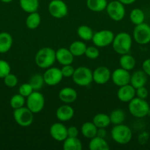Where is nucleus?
<instances>
[{"mask_svg": "<svg viewBox=\"0 0 150 150\" xmlns=\"http://www.w3.org/2000/svg\"><path fill=\"white\" fill-rule=\"evenodd\" d=\"M56 61V52L53 48L44 47L41 48L36 53L35 62L38 67L47 69L51 67Z\"/></svg>", "mask_w": 150, "mask_h": 150, "instance_id": "nucleus-1", "label": "nucleus"}, {"mask_svg": "<svg viewBox=\"0 0 150 150\" xmlns=\"http://www.w3.org/2000/svg\"><path fill=\"white\" fill-rule=\"evenodd\" d=\"M132 45V38L127 32H119L115 35L112 46L116 53L120 55L128 54Z\"/></svg>", "mask_w": 150, "mask_h": 150, "instance_id": "nucleus-2", "label": "nucleus"}, {"mask_svg": "<svg viewBox=\"0 0 150 150\" xmlns=\"http://www.w3.org/2000/svg\"><path fill=\"white\" fill-rule=\"evenodd\" d=\"M128 109L132 117L135 118H144L150 114V106L145 99L135 97L128 103Z\"/></svg>", "mask_w": 150, "mask_h": 150, "instance_id": "nucleus-3", "label": "nucleus"}, {"mask_svg": "<svg viewBox=\"0 0 150 150\" xmlns=\"http://www.w3.org/2000/svg\"><path fill=\"white\" fill-rule=\"evenodd\" d=\"M111 137L117 144H126L132 140V131L130 127L123 123L116 125L111 130Z\"/></svg>", "mask_w": 150, "mask_h": 150, "instance_id": "nucleus-4", "label": "nucleus"}, {"mask_svg": "<svg viewBox=\"0 0 150 150\" xmlns=\"http://www.w3.org/2000/svg\"><path fill=\"white\" fill-rule=\"evenodd\" d=\"M71 78L74 83L80 86H88L94 81L93 71L85 66H81L75 69Z\"/></svg>", "mask_w": 150, "mask_h": 150, "instance_id": "nucleus-5", "label": "nucleus"}, {"mask_svg": "<svg viewBox=\"0 0 150 150\" xmlns=\"http://www.w3.org/2000/svg\"><path fill=\"white\" fill-rule=\"evenodd\" d=\"M34 113L32 112L27 107H21L14 109L13 119L15 122L21 127H29L34 121Z\"/></svg>", "mask_w": 150, "mask_h": 150, "instance_id": "nucleus-6", "label": "nucleus"}, {"mask_svg": "<svg viewBox=\"0 0 150 150\" xmlns=\"http://www.w3.org/2000/svg\"><path fill=\"white\" fill-rule=\"evenodd\" d=\"M26 105L32 112L38 114L44 109L45 105V98L42 93L38 91H34L26 98Z\"/></svg>", "mask_w": 150, "mask_h": 150, "instance_id": "nucleus-7", "label": "nucleus"}, {"mask_svg": "<svg viewBox=\"0 0 150 150\" xmlns=\"http://www.w3.org/2000/svg\"><path fill=\"white\" fill-rule=\"evenodd\" d=\"M106 11L109 17L115 21H120L123 20L126 14L124 4L119 0H113L107 3Z\"/></svg>", "mask_w": 150, "mask_h": 150, "instance_id": "nucleus-8", "label": "nucleus"}, {"mask_svg": "<svg viewBox=\"0 0 150 150\" xmlns=\"http://www.w3.org/2000/svg\"><path fill=\"white\" fill-rule=\"evenodd\" d=\"M132 37L140 45H146L150 42V26L145 22L136 25L133 29Z\"/></svg>", "mask_w": 150, "mask_h": 150, "instance_id": "nucleus-9", "label": "nucleus"}, {"mask_svg": "<svg viewBox=\"0 0 150 150\" xmlns=\"http://www.w3.org/2000/svg\"><path fill=\"white\" fill-rule=\"evenodd\" d=\"M114 34L112 31L108 29H102L94 32L92 41L94 45L98 48H104L109 46L113 42L114 38Z\"/></svg>", "mask_w": 150, "mask_h": 150, "instance_id": "nucleus-10", "label": "nucleus"}, {"mask_svg": "<svg viewBox=\"0 0 150 150\" xmlns=\"http://www.w3.org/2000/svg\"><path fill=\"white\" fill-rule=\"evenodd\" d=\"M48 10L53 18L57 19L66 17L69 13L67 4L63 0H51L49 3Z\"/></svg>", "mask_w": 150, "mask_h": 150, "instance_id": "nucleus-11", "label": "nucleus"}, {"mask_svg": "<svg viewBox=\"0 0 150 150\" xmlns=\"http://www.w3.org/2000/svg\"><path fill=\"white\" fill-rule=\"evenodd\" d=\"M43 76L46 84L51 86H56L60 83L63 78L60 69L54 67L46 69V71L44 72Z\"/></svg>", "mask_w": 150, "mask_h": 150, "instance_id": "nucleus-12", "label": "nucleus"}, {"mask_svg": "<svg viewBox=\"0 0 150 150\" xmlns=\"http://www.w3.org/2000/svg\"><path fill=\"white\" fill-rule=\"evenodd\" d=\"M131 74L129 71L120 67L113 70L111 73V79L115 85L119 86H124L129 83Z\"/></svg>", "mask_w": 150, "mask_h": 150, "instance_id": "nucleus-13", "label": "nucleus"}, {"mask_svg": "<svg viewBox=\"0 0 150 150\" xmlns=\"http://www.w3.org/2000/svg\"><path fill=\"white\" fill-rule=\"evenodd\" d=\"M111 73L107 67L99 66L93 72V81L97 84H104L110 80Z\"/></svg>", "mask_w": 150, "mask_h": 150, "instance_id": "nucleus-14", "label": "nucleus"}, {"mask_svg": "<svg viewBox=\"0 0 150 150\" xmlns=\"http://www.w3.org/2000/svg\"><path fill=\"white\" fill-rule=\"evenodd\" d=\"M50 136L54 140L63 142L68 137L67 127L61 122H55L49 128Z\"/></svg>", "mask_w": 150, "mask_h": 150, "instance_id": "nucleus-15", "label": "nucleus"}, {"mask_svg": "<svg viewBox=\"0 0 150 150\" xmlns=\"http://www.w3.org/2000/svg\"><path fill=\"white\" fill-rule=\"evenodd\" d=\"M136 89L134 88L130 83L126 85L119 86V89L117 92V97L120 101L123 103H129L135 97Z\"/></svg>", "mask_w": 150, "mask_h": 150, "instance_id": "nucleus-16", "label": "nucleus"}, {"mask_svg": "<svg viewBox=\"0 0 150 150\" xmlns=\"http://www.w3.org/2000/svg\"><path fill=\"white\" fill-rule=\"evenodd\" d=\"M56 52V61L58 62L62 65L71 64L74 62L73 54L70 51L69 48H60L55 51Z\"/></svg>", "mask_w": 150, "mask_h": 150, "instance_id": "nucleus-17", "label": "nucleus"}, {"mask_svg": "<svg viewBox=\"0 0 150 150\" xmlns=\"http://www.w3.org/2000/svg\"><path fill=\"white\" fill-rule=\"evenodd\" d=\"M74 116V110L69 104H64L56 111V117L60 122H68Z\"/></svg>", "mask_w": 150, "mask_h": 150, "instance_id": "nucleus-18", "label": "nucleus"}, {"mask_svg": "<svg viewBox=\"0 0 150 150\" xmlns=\"http://www.w3.org/2000/svg\"><path fill=\"white\" fill-rule=\"evenodd\" d=\"M58 97L60 100L64 103H72L77 98V92L74 88L64 87L60 90Z\"/></svg>", "mask_w": 150, "mask_h": 150, "instance_id": "nucleus-19", "label": "nucleus"}, {"mask_svg": "<svg viewBox=\"0 0 150 150\" xmlns=\"http://www.w3.org/2000/svg\"><path fill=\"white\" fill-rule=\"evenodd\" d=\"M147 77L148 76L144 73L143 70H136L131 75L129 83L135 89L141 87L146 84Z\"/></svg>", "mask_w": 150, "mask_h": 150, "instance_id": "nucleus-20", "label": "nucleus"}, {"mask_svg": "<svg viewBox=\"0 0 150 150\" xmlns=\"http://www.w3.org/2000/svg\"><path fill=\"white\" fill-rule=\"evenodd\" d=\"M13 38L8 32H0V54L8 52L13 45Z\"/></svg>", "mask_w": 150, "mask_h": 150, "instance_id": "nucleus-21", "label": "nucleus"}, {"mask_svg": "<svg viewBox=\"0 0 150 150\" xmlns=\"http://www.w3.org/2000/svg\"><path fill=\"white\" fill-rule=\"evenodd\" d=\"M88 148L90 150H108L110 149V146L104 138L96 136L90 139Z\"/></svg>", "mask_w": 150, "mask_h": 150, "instance_id": "nucleus-22", "label": "nucleus"}, {"mask_svg": "<svg viewBox=\"0 0 150 150\" xmlns=\"http://www.w3.org/2000/svg\"><path fill=\"white\" fill-rule=\"evenodd\" d=\"M19 5L25 13H31L38 11L39 8V0H19Z\"/></svg>", "mask_w": 150, "mask_h": 150, "instance_id": "nucleus-23", "label": "nucleus"}, {"mask_svg": "<svg viewBox=\"0 0 150 150\" xmlns=\"http://www.w3.org/2000/svg\"><path fill=\"white\" fill-rule=\"evenodd\" d=\"M107 0H87L86 6L91 11L100 13L106 10Z\"/></svg>", "mask_w": 150, "mask_h": 150, "instance_id": "nucleus-24", "label": "nucleus"}, {"mask_svg": "<svg viewBox=\"0 0 150 150\" xmlns=\"http://www.w3.org/2000/svg\"><path fill=\"white\" fill-rule=\"evenodd\" d=\"M119 64L121 67L128 71H130L135 68L136 65V61L132 55H129V54H123V55H121L120 59H119Z\"/></svg>", "mask_w": 150, "mask_h": 150, "instance_id": "nucleus-25", "label": "nucleus"}, {"mask_svg": "<svg viewBox=\"0 0 150 150\" xmlns=\"http://www.w3.org/2000/svg\"><path fill=\"white\" fill-rule=\"evenodd\" d=\"M64 150H82V144L77 137H67L63 141Z\"/></svg>", "mask_w": 150, "mask_h": 150, "instance_id": "nucleus-26", "label": "nucleus"}, {"mask_svg": "<svg viewBox=\"0 0 150 150\" xmlns=\"http://www.w3.org/2000/svg\"><path fill=\"white\" fill-rule=\"evenodd\" d=\"M97 127L93 122H86L81 127V133L86 139H92L96 136Z\"/></svg>", "mask_w": 150, "mask_h": 150, "instance_id": "nucleus-27", "label": "nucleus"}, {"mask_svg": "<svg viewBox=\"0 0 150 150\" xmlns=\"http://www.w3.org/2000/svg\"><path fill=\"white\" fill-rule=\"evenodd\" d=\"M93 122L97 127V128H106L108 127L110 124V117L108 114H104V113H99L96 114L93 118Z\"/></svg>", "mask_w": 150, "mask_h": 150, "instance_id": "nucleus-28", "label": "nucleus"}, {"mask_svg": "<svg viewBox=\"0 0 150 150\" xmlns=\"http://www.w3.org/2000/svg\"><path fill=\"white\" fill-rule=\"evenodd\" d=\"M87 45L83 41L76 40L72 42L69 46V50L73 54L74 57H81L85 55Z\"/></svg>", "mask_w": 150, "mask_h": 150, "instance_id": "nucleus-29", "label": "nucleus"}, {"mask_svg": "<svg viewBox=\"0 0 150 150\" xmlns=\"http://www.w3.org/2000/svg\"><path fill=\"white\" fill-rule=\"evenodd\" d=\"M41 22V15L37 12L29 13L26 18V26L29 29H35L40 26Z\"/></svg>", "mask_w": 150, "mask_h": 150, "instance_id": "nucleus-30", "label": "nucleus"}, {"mask_svg": "<svg viewBox=\"0 0 150 150\" xmlns=\"http://www.w3.org/2000/svg\"><path fill=\"white\" fill-rule=\"evenodd\" d=\"M146 16L144 12L140 8H134L129 13V19L135 26L144 23L145 21Z\"/></svg>", "mask_w": 150, "mask_h": 150, "instance_id": "nucleus-31", "label": "nucleus"}, {"mask_svg": "<svg viewBox=\"0 0 150 150\" xmlns=\"http://www.w3.org/2000/svg\"><path fill=\"white\" fill-rule=\"evenodd\" d=\"M77 35L80 39L84 41H91L92 40L93 36H94V31L90 26L87 25H81L78 27Z\"/></svg>", "mask_w": 150, "mask_h": 150, "instance_id": "nucleus-32", "label": "nucleus"}, {"mask_svg": "<svg viewBox=\"0 0 150 150\" xmlns=\"http://www.w3.org/2000/svg\"><path fill=\"white\" fill-rule=\"evenodd\" d=\"M110 122L112 124L114 125H120L124 122L125 120V113L124 111H122L121 109H115L110 112L109 114Z\"/></svg>", "mask_w": 150, "mask_h": 150, "instance_id": "nucleus-33", "label": "nucleus"}, {"mask_svg": "<svg viewBox=\"0 0 150 150\" xmlns=\"http://www.w3.org/2000/svg\"><path fill=\"white\" fill-rule=\"evenodd\" d=\"M29 83L33 88L34 91H39L43 88V86L45 83L43 75L35 74L29 79Z\"/></svg>", "mask_w": 150, "mask_h": 150, "instance_id": "nucleus-34", "label": "nucleus"}, {"mask_svg": "<svg viewBox=\"0 0 150 150\" xmlns=\"http://www.w3.org/2000/svg\"><path fill=\"white\" fill-rule=\"evenodd\" d=\"M25 103H26L25 98L19 93L13 95L12 98H10V105L13 109H17V108H21V107L24 106Z\"/></svg>", "mask_w": 150, "mask_h": 150, "instance_id": "nucleus-35", "label": "nucleus"}, {"mask_svg": "<svg viewBox=\"0 0 150 150\" xmlns=\"http://www.w3.org/2000/svg\"><path fill=\"white\" fill-rule=\"evenodd\" d=\"M85 55L87 58L90 59H96L99 57V51L98 47L95 46H88L85 50Z\"/></svg>", "mask_w": 150, "mask_h": 150, "instance_id": "nucleus-36", "label": "nucleus"}, {"mask_svg": "<svg viewBox=\"0 0 150 150\" xmlns=\"http://www.w3.org/2000/svg\"><path fill=\"white\" fill-rule=\"evenodd\" d=\"M18 82H19V80H18L17 76L11 73H9L4 78V84L9 88L15 87L18 84Z\"/></svg>", "mask_w": 150, "mask_h": 150, "instance_id": "nucleus-37", "label": "nucleus"}, {"mask_svg": "<svg viewBox=\"0 0 150 150\" xmlns=\"http://www.w3.org/2000/svg\"><path fill=\"white\" fill-rule=\"evenodd\" d=\"M34 92L33 88L30 85L29 83H22L19 88V93L24 96V98H27L29 95H30Z\"/></svg>", "mask_w": 150, "mask_h": 150, "instance_id": "nucleus-38", "label": "nucleus"}, {"mask_svg": "<svg viewBox=\"0 0 150 150\" xmlns=\"http://www.w3.org/2000/svg\"><path fill=\"white\" fill-rule=\"evenodd\" d=\"M11 67L7 61L0 59V79H4L6 76L10 73Z\"/></svg>", "mask_w": 150, "mask_h": 150, "instance_id": "nucleus-39", "label": "nucleus"}, {"mask_svg": "<svg viewBox=\"0 0 150 150\" xmlns=\"http://www.w3.org/2000/svg\"><path fill=\"white\" fill-rule=\"evenodd\" d=\"M60 70H61L63 78H70L73 76L75 68L71 64H66V65H63Z\"/></svg>", "mask_w": 150, "mask_h": 150, "instance_id": "nucleus-40", "label": "nucleus"}, {"mask_svg": "<svg viewBox=\"0 0 150 150\" xmlns=\"http://www.w3.org/2000/svg\"><path fill=\"white\" fill-rule=\"evenodd\" d=\"M135 95L138 98H141V99H146L149 96V90L145 86H141V87L137 88Z\"/></svg>", "mask_w": 150, "mask_h": 150, "instance_id": "nucleus-41", "label": "nucleus"}, {"mask_svg": "<svg viewBox=\"0 0 150 150\" xmlns=\"http://www.w3.org/2000/svg\"><path fill=\"white\" fill-rule=\"evenodd\" d=\"M68 137H77L79 135V130L75 126H70L67 128Z\"/></svg>", "mask_w": 150, "mask_h": 150, "instance_id": "nucleus-42", "label": "nucleus"}, {"mask_svg": "<svg viewBox=\"0 0 150 150\" xmlns=\"http://www.w3.org/2000/svg\"><path fill=\"white\" fill-rule=\"evenodd\" d=\"M142 70L149 77H150V58L146 59L143 62Z\"/></svg>", "mask_w": 150, "mask_h": 150, "instance_id": "nucleus-43", "label": "nucleus"}, {"mask_svg": "<svg viewBox=\"0 0 150 150\" xmlns=\"http://www.w3.org/2000/svg\"><path fill=\"white\" fill-rule=\"evenodd\" d=\"M107 136V131H106L105 128H97V132H96V136L101 138H104Z\"/></svg>", "mask_w": 150, "mask_h": 150, "instance_id": "nucleus-44", "label": "nucleus"}, {"mask_svg": "<svg viewBox=\"0 0 150 150\" xmlns=\"http://www.w3.org/2000/svg\"><path fill=\"white\" fill-rule=\"evenodd\" d=\"M119 1L124 5H129V4H132L134 2H135L136 0H119Z\"/></svg>", "mask_w": 150, "mask_h": 150, "instance_id": "nucleus-45", "label": "nucleus"}, {"mask_svg": "<svg viewBox=\"0 0 150 150\" xmlns=\"http://www.w3.org/2000/svg\"><path fill=\"white\" fill-rule=\"evenodd\" d=\"M1 1H2V2L4 3H10L11 2V1H13V0H0Z\"/></svg>", "mask_w": 150, "mask_h": 150, "instance_id": "nucleus-46", "label": "nucleus"}]
</instances>
